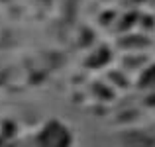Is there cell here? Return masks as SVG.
I'll return each instance as SVG.
<instances>
[{"label": "cell", "instance_id": "obj_1", "mask_svg": "<svg viewBox=\"0 0 155 147\" xmlns=\"http://www.w3.org/2000/svg\"><path fill=\"white\" fill-rule=\"evenodd\" d=\"M67 145V133L61 126L51 124L41 136V147H65Z\"/></svg>", "mask_w": 155, "mask_h": 147}]
</instances>
